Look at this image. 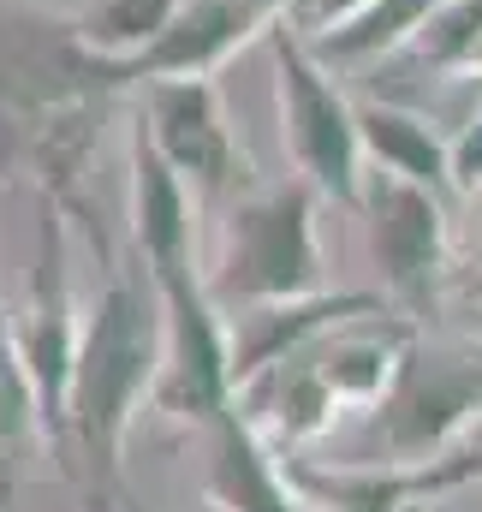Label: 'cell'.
Instances as JSON below:
<instances>
[{
  "label": "cell",
  "instance_id": "obj_1",
  "mask_svg": "<svg viewBox=\"0 0 482 512\" xmlns=\"http://www.w3.org/2000/svg\"><path fill=\"white\" fill-rule=\"evenodd\" d=\"M161 358H167L161 292H155L149 268L143 274L120 268L78 328L72 387H66V429L78 435L84 459L102 465L108 477L120 471V441L137 405L161 382Z\"/></svg>",
  "mask_w": 482,
  "mask_h": 512
},
{
  "label": "cell",
  "instance_id": "obj_2",
  "mask_svg": "<svg viewBox=\"0 0 482 512\" xmlns=\"http://www.w3.org/2000/svg\"><path fill=\"white\" fill-rule=\"evenodd\" d=\"M215 304H280L322 292V251H316V185L286 179L262 185L233 203L221 262L203 280Z\"/></svg>",
  "mask_w": 482,
  "mask_h": 512
},
{
  "label": "cell",
  "instance_id": "obj_3",
  "mask_svg": "<svg viewBox=\"0 0 482 512\" xmlns=\"http://www.w3.org/2000/svg\"><path fill=\"white\" fill-rule=\"evenodd\" d=\"M268 42H274V72H280V126H286V149H292L304 185H316V197L358 209L363 143L352 102L340 96V84L328 78L316 48L286 18L268 24Z\"/></svg>",
  "mask_w": 482,
  "mask_h": 512
},
{
  "label": "cell",
  "instance_id": "obj_4",
  "mask_svg": "<svg viewBox=\"0 0 482 512\" xmlns=\"http://www.w3.org/2000/svg\"><path fill=\"white\" fill-rule=\"evenodd\" d=\"M482 417V352L471 346H411L381 393V441L393 465H435V453Z\"/></svg>",
  "mask_w": 482,
  "mask_h": 512
},
{
  "label": "cell",
  "instance_id": "obj_5",
  "mask_svg": "<svg viewBox=\"0 0 482 512\" xmlns=\"http://www.w3.org/2000/svg\"><path fill=\"white\" fill-rule=\"evenodd\" d=\"M137 126L149 131V143L161 149V161L197 197H227L233 185H244V173H250L239 137L227 126L221 90L209 78H149L143 84Z\"/></svg>",
  "mask_w": 482,
  "mask_h": 512
},
{
  "label": "cell",
  "instance_id": "obj_6",
  "mask_svg": "<svg viewBox=\"0 0 482 512\" xmlns=\"http://www.w3.org/2000/svg\"><path fill=\"white\" fill-rule=\"evenodd\" d=\"M358 215L369 221V251L387 280V292L411 310H423L435 298L441 280V245H447V215H441V191L411 185L399 173H363Z\"/></svg>",
  "mask_w": 482,
  "mask_h": 512
},
{
  "label": "cell",
  "instance_id": "obj_7",
  "mask_svg": "<svg viewBox=\"0 0 482 512\" xmlns=\"http://www.w3.org/2000/svg\"><path fill=\"white\" fill-rule=\"evenodd\" d=\"M24 382L36 399V417L48 435H66V387H72V352H78V322H72V298H66V233L60 215L48 209L42 221V262L30 280V304L18 316V328L6 334Z\"/></svg>",
  "mask_w": 482,
  "mask_h": 512
},
{
  "label": "cell",
  "instance_id": "obj_8",
  "mask_svg": "<svg viewBox=\"0 0 482 512\" xmlns=\"http://www.w3.org/2000/svg\"><path fill=\"white\" fill-rule=\"evenodd\" d=\"M274 18H286V0H185L143 54L114 66V90L149 78H209L233 48H244Z\"/></svg>",
  "mask_w": 482,
  "mask_h": 512
},
{
  "label": "cell",
  "instance_id": "obj_9",
  "mask_svg": "<svg viewBox=\"0 0 482 512\" xmlns=\"http://www.w3.org/2000/svg\"><path fill=\"white\" fill-rule=\"evenodd\" d=\"M381 310V298L369 292H310V298H280V304H239L227 328V382L233 393L250 387L262 370H274L280 358H292L298 346H310L322 328H340L346 316Z\"/></svg>",
  "mask_w": 482,
  "mask_h": 512
},
{
  "label": "cell",
  "instance_id": "obj_10",
  "mask_svg": "<svg viewBox=\"0 0 482 512\" xmlns=\"http://www.w3.org/2000/svg\"><path fill=\"white\" fill-rule=\"evenodd\" d=\"M131 233H137V256L149 262V274L197 268L191 262V191L161 161V149L149 143L143 126L131 131Z\"/></svg>",
  "mask_w": 482,
  "mask_h": 512
},
{
  "label": "cell",
  "instance_id": "obj_11",
  "mask_svg": "<svg viewBox=\"0 0 482 512\" xmlns=\"http://www.w3.org/2000/svg\"><path fill=\"white\" fill-rule=\"evenodd\" d=\"M215 435V459H209V495L227 512H298L286 477L274 471V459L256 441V423L239 411V399H227L209 417Z\"/></svg>",
  "mask_w": 482,
  "mask_h": 512
},
{
  "label": "cell",
  "instance_id": "obj_12",
  "mask_svg": "<svg viewBox=\"0 0 482 512\" xmlns=\"http://www.w3.org/2000/svg\"><path fill=\"white\" fill-rule=\"evenodd\" d=\"M352 114H358V143L369 161H381L387 173H399L411 185H429L441 197L453 191V179H447V143L429 131L423 114L393 108V102H363Z\"/></svg>",
  "mask_w": 482,
  "mask_h": 512
},
{
  "label": "cell",
  "instance_id": "obj_13",
  "mask_svg": "<svg viewBox=\"0 0 482 512\" xmlns=\"http://www.w3.org/2000/svg\"><path fill=\"white\" fill-rule=\"evenodd\" d=\"M435 6H441V0H363L352 18H340V24H328V30L304 36V42L316 48V60H322V66L375 60V54L405 48V42L435 18Z\"/></svg>",
  "mask_w": 482,
  "mask_h": 512
},
{
  "label": "cell",
  "instance_id": "obj_14",
  "mask_svg": "<svg viewBox=\"0 0 482 512\" xmlns=\"http://www.w3.org/2000/svg\"><path fill=\"white\" fill-rule=\"evenodd\" d=\"M298 352L310 358L316 382L328 387L334 405H369V399H381L387 382H393L399 352H405V334H346V340H334L322 352H310V346H298Z\"/></svg>",
  "mask_w": 482,
  "mask_h": 512
},
{
  "label": "cell",
  "instance_id": "obj_15",
  "mask_svg": "<svg viewBox=\"0 0 482 512\" xmlns=\"http://www.w3.org/2000/svg\"><path fill=\"white\" fill-rule=\"evenodd\" d=\"M185 0H96V6H84V12H72V36L90 48V54H102V60H131V54H143L167 24H173V12H179Z\"/></svg>",
  "mask_w": 482,
  "mask_h": 512
},
{
  "label": "cell",
  "instance_id": "obj_16",
  "mask_svg": "<svg viewBox=\"0 0 482 512\" xmlns=\"http://www.w3.org/2000/svg\"><path fill=\"white\" fill-rule=\"evenodd\" d=\"M30 411H36V399H30V382H24V364H18L12 340L0 334V459H6L12 429H18ZM0 495H6V477H0Z\"/></svg>",
  "mask_w": 482,
  "mask_h": 512
},
{
  "label": "cell",
  "instance_id": "obj_17",
  "mask_svg": "<svg viewBox=\"0 0 482 512\" xmlns=\"http://www.w3.org/2000/svg\"><path fill=\"white\" fill-rule=\"evenodd\" d=\"M447 179H453V191H477L482 185V108L471 114V126L447 143Z\"/></svg>",
  "mask_w": 482,
  "mask_h": 512
},
{
  "label": "cell",
  "instance_id": "obj_18",
  "mask_svg": "<svg viewBox=\"0 0 482 512\" xmlns=\"http://www.w3.org/2000/svg\"><path fill=\"white\" fill-rule=\"evenodd\" d=\"M387 512H423V507H411V501H399V507H387Z\"/></svg>",
  "mask_w": 482,
  "mask_h": 512
}]
</instances>
